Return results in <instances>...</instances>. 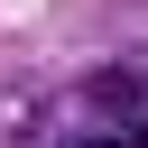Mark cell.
<instances>
[{"instance_id": "cell-1", "label": "cell", "mask_w": 148, "mask_h": 148, "mask_svg": "<svg viewBox=\"0 0 148 148\" xmlns=\"http://www.w3.org/2000/svg\"><path fill=\"white\" fill-rule=\"evenodd\" d=\"M83 139H102V148H148V74H130V65L92 74V83H83Z\"/></svg>"}, {"instance_id": "cell-2", "label": "cell", "mask_w": 148, "mask_h": 148, "mask_svg": "<svg viewBox=\"0 0 148 148\" xmlns=\"http://www.w3.org/2000/svg\"><path fill=\"white\" fill-rule=\"evenodd\" d=\"M74 148H102V139H74Z\"/></svg>"}]
</instances>
